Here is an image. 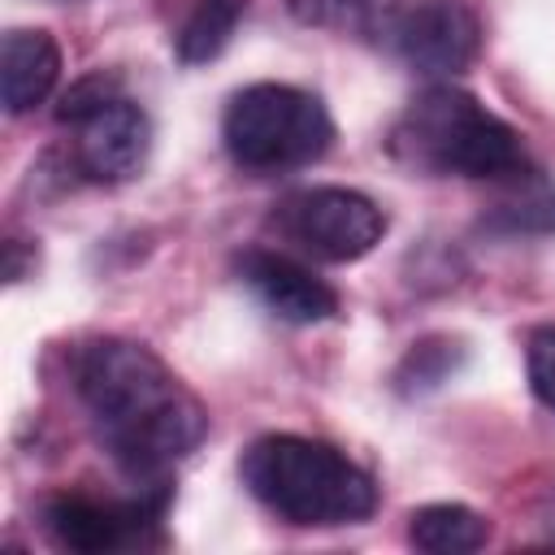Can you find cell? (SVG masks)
<instances>
[{
    "instance_id": "obj_9",
    "label": "cell",
    "mask_w": 555,
    "mask_h": 555,
    "mask_svg": "<svg viewBox=\"0 0 555 555\" xmlns=\"http://www.w3.org/2000/svg\"><path fill=\"white\" fill-rule=\"evenodd\" d=\"M238 282L278 317L291 325H317L330 321L338 312V291L317 278L304 260L286 256V251H269V247H247L238 260Z\"/></svg>"
},
{
    "instance_id": "obj_6",
    "label": "cell",
    "mask_w": 555,
    "mask_h": 555,
    "mask_svg": "<svg viewBox=\"0 0 555 555\" xmlns=\"http://www.w3.org/2000/svg\"><path fill=\"white\" fill-rule=\"evenodd\" d=\"M377 43L416 74L447 78L477 61L481 17L468 0H408L369 22Z\"/></svg>"
},
{
    "instance_id": "obj_1",
    "label": "cell",
    "mask_w": 555,
    "mask_h": 555,
    "mask_svg": "<svg viewBox=\"0 0 555 555\" xmlns=\"http://www.w3.org/2000/svg\"><path fill=\"white\" fill-rule=\"evenodd\" d=\"M74 390L91 412L104 451L134 481L160 486L208 434L204 403L152 347L130 338H91L78 351Z\"/></svg>"
},
{
    "instance_id": "obj_12",
    "label": "cell",
    "mask_w": 555,
    "mask_h": 555,
    "mask_svg": "<svg viewBox=\"0 0 555 555\" xmlns=\"http://www.w3.org/2000/svg\"><path fill=\"white\" fill-rule=\"evenodd\" d=\"M408 542L429 555H468L490 542V520L464 503H429L408 516Z\"/></svg>"
},
{
    "instance_id": "obj_14",
    "label": "cell",
    "mask_w": 555,
    "mask_h": 555,
    "mask_svg": "<svg viewBox=\"0 0 555 555\" xmlns=\"http://www.w3.org/2000/svg\"><path fill=\"white\" fill-rule=\"evenodd\" d=\"M455 364H460V347L451 338H421L395 369V382L403 395H425V390L442 386L455 373Z\"/></svg>"
},
{
    "instance_id": "obj_13",
    "label": "cell",
    "mask_w": 555,
    "mask_h": 555,
    "mask_svg": "<svg viewBox=\"0 0 555 555\" xmlns=\"http://www.w3.org/2000/svg\"><path fill=\"white\" fill-rule=\"evenodd\" d=\"M243 13H247V0H199L178 30V61L204 65V61L221 56L230 35L238 30Z\"/></svg>"
},
{
    "instance_id": "obj_8",
    "label": "cell",
    "mask_w": 555,
    "mask_h": 555,
    "mask_svg": "<svg viewBox=\"0 0 555 555\" xmlns=\"http://www.w3.org/2000/svg\"><path fill=\"white\" fill-rule=\"evenodd\" d=\"M69 126H74V169L87 182L113 186L143 169L152 147V121L134 100L108 95Z\"/></svg>"
},
{
    "instance_id": "obj_15",
    "label": "cell",
    "mask_w": 555,
    "mask_h": 555,
    "mask_svg": "<svg viewBox=\"0 0 555 555\" xmlns=\"http://www.w3.org/2000/svg\"><path fill=\"white\" fill-rule=\"evenodd\" d=\"M525 373H529V390L542 408L555 412V325H538L525 343Z\"/></svg>"
},
{
    "instance_id": "obj_17",
    "label": "cell",
    "mask_w": 555,
    "mask_h": 555,
    "mask_svg": "<svg viewBox=\"0 0 555 555\" xmlns=\"http://www.w3.org/2000/svg\"><path fill=\"white\" fill-rule=\"evenodd\" d=\"M542 516H546V529H551V533H555V490H551V494H546V512H542Z\"/></svg>"
},
{
    "instance_id": "obj_7",
    "label": "cell",
    "mask_w": 555,
    "mask_h": 555,
    "mask_svg": "<svg viewBox=\"0 0 555 555\" xmlns=\"http://www.w3.org/2000/svg\"><path fill=\"white\" fill-rule=\"evenodd\" d=\"M165 486H143L139 499H95V494H52L43 503V529L56 546L78 551V555H104V551H126L147 542V533L165 516Z\"/></svg>"
},
{
    "instance_id": "obj_5",
    "label": "cell",
    "mask_w": 555,
    "mask_h": 555,
    "mask_svg": "<svg viewBox=\"0 0 555 555\" xmlns=\"http://www.w3.org/2000/svg\"><path fill=\"white\" fill-rule=\"evenodd\" d=\"M269 230L312 260L347 264L382 243L386 212L351 186H299L273 204Z\"/></svg>"
},
{
    "instance_id": "obj_16",
    "label": "cell",
    "mask_w": 555,
    "mask_h": 555,
    "mask_svg": "<svg viewBox=\"0 0 555 555\" xmlns=\"http://www.w3.org/2000/svg\"><path fill=\"white\" fill-rule=\"evenodd\" d=\"M291 13L308 26H364L373 0H286Z\"/></svg>"
},
{
    "instance_id": "obj_2",
    "label": "cell",
    "mask_w": 555,
    "mask_h": 555,
    "mask_svg": "<svg viewBox=\"0 0 555 555\" xmlns=\"http://www.w3.org/2000/svg\"><path fill=\"white\" fill-rule=\"evenodd\" d=\"M238 477L260 507L299 529L360 525L377 507V481L347 451L304 434L256 438L238 460Z\"/></svg>"
},
{
    "instance_id": "obj_3",
    "label": "cell",
    "mask_w": 555,
    "mask_h": 555,
    "mask_svg": "<svg viewBox=\"0 0 555 555\" xmlns=\"http://www.w3.org/2000/svg\"><path fill=\"white\" fill-rule=\"evenodd\" d=\"M390 156L434 178L503 182L529 165L520 134L477 95L451 82L425 87L390 130Z\"/></svg>"
},
{
    "instance_id": "obj_11",
    "label": "cell",
    "mask_w": 555,
    "mask_h": 555,
    "mask_svg": "<svg viewBox=\"0 0 555 555\" xmlns=\"http://www.w3.org/2000/svg\"><path fill=\"white\" fill-rule=\"evenodd\" d=\"M494 186L499 195L481 217L486 230L494 234H551L555 230V182L542 169L525 165Z\"/></svg>"
},
{
    "instance_id": "obj_4",
    "label": "cell",
    "mask_w": 555,
    "mask_h": 555,
    "mask_svg": "<svg viewBox=\"0 0 555 555\" xmlns=\"http://www.w3.org/2000/svg\"><path fill=\"white\" fill-rule=\"evenodd\" d=\"M221 143L238 169L282 173L312 165L334 143L330 108L291 82H251L230 95L221 117Z\"/></svg>"
},
{
    "instance_id": "obj_10",
    "label": "cell",
    "mask_w": 555,
    "mask_h": 555,
    "mask_svg": "<svg viewBox=\"0 0 555 555\" xmlns=\"http://www.w3.org/2000/svg\"><path fill=\"white\" fill-rule=\"evenodd\" d=\"M61 78V48L48 30H30V26H17L4 35V52H0V95H4V108L13 117L39 108L52 87Z\"/></svg>"
}]
</instances>
